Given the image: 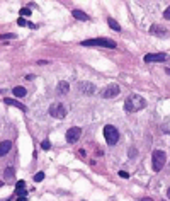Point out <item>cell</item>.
<instances>
[{"instance_id":"1","label":"cell","mask_w":170,"mask_h":201,"mask_svg":"<svg viewBox=\"0 0 170 201\" xmlns=\"http://www.w3.org/2000/svg\"><path fill=\"white\" fill-rule=\"evenodd\" d=\"M145 107H146V100L138 94L129 95L126 99V102H124V111L128 112H138L141 109H145Z\"/></svg>"},{"instance_id":"26","label":"cell","mask_w":170,"mask_h":201,"mask_svg":"<svg viewBox=\"0 0 170 201\" xmlns=\"http://www.w3.org/2000/svg\"><path fill=\"white\" fill-rule=\"evenodd\" d=\"M17 24H19V26H26L27 22L24 21V19H22V17H19V19H17Z\"/></svg>"},{"instance_id":"17","label":"cell","mask_w":170,"mask_h":201,"mask_svg":"<svg viewBox=\"0 0 170 201\" xmlns=\"http://www.w3.org/2000/svg\"><path fill=\"white\" fill-rule=\"evenodd\" d=\"M14 172H16V170H14V167H12V165H9V167L4 170V177H5V179H12V177H14Z\"/></svg>"},{"instance_id":"29","label":"cell","mask_w":170,"mask_h":201,"mask_svg":"<svg viewBox=\"0 0 170 201\" xmlns=\"http://www.w3.org/2000/svg\"><path fill=\"white\" fill-rule=\"evenodd\" d=\"M167 198H169V200H170V188H169V189H167Z\"/></svg>"},{"instance_id":"23","label":"cell","mask_w":170,"mask_h":201,"mask_svg":"<svg viewBox=\"0 0 170 201\" xmlns=\"http://www.w3.org/2000/svg\"><path fill=\"white\" fill-rule=\"evenodd\" d=\"M14 38H16V34H2L0 39H14Z\"/></svg>"},{"instance_id":"12","label":"cell","mask_w":170,"mask_h":201,"mask_svg":"<svg viewBox=\"0 0 170 201\" xmlns=\"http://www.w3.org/2000/svg\"><path fill=\"white\" fill-rule=\"evenodd\" d=\"M12 148V142L5 140V142H0V157H4L5 154H9V150Z\"/></svg>"},{"instance_id":"20","label":"cell","mask_w":170,"mask_h":201,"mask_svg":"<svg viewBox=\"0 0 170 201\" xmlns=\"http://www.w3.org/2000/svg\"><path fill=\"white\" fill-rule=\"evenodd\" d=\"M42 179H44V172H37V174L34 176V181H36V182H41Z\"/></svg>"},{"instance_id":"31","label":"cell","mask_w":170,"mask_h":201,"mask_svg":"<svg viewBox=\"0 0 170 201\" xmlns=\"http://www.w3.org/2000/svg\"><path fill=\"white\" fill-rule=\"evenodd\" d=\"M165 72H167V74H169V75H170V68H167V70H165Z\"/></svg>"},{"instance_id":"19","label":"cell","mask_w":170,"mask_h":201,"mask_svg":"<svg viewBox=\"0 0 170 201\" xmlns=\"http://www.w3.org/2000/svg\"><path fill=\"white\" fill-rule=\"evenodd\" d=\"M41 148H42V150H49V148H51V142H49V140H42V142H41Z\"/></svg>"},{"instance_id":"11","label":"cell","mask_w":170,"mask_h":201,"mask_svg":"<svg viewBox=\"0 0 170 201\" xmlns=\"http://www.w3.org/2000/svg\"><path fill=\"white\" fill-rule=\"evenodd\" d=\"M5 104H9V106H14V107H17V109H21V111H24L26 112L27 111V107L22 104V102H19V100H16V99H10V97H5Z\"/></svg>"},{"instance_id":"28","label":"cell","mask_w":170,"mask_h":201,"mask_svg":"<svg viewBox=\"0 0 170 201\" xmlns=\"http://www.w3.org/2000/svg\"><path fill=\"white\" fill-rule=\"evenodd\" d=\"M139 201H153L151 198H143V200H139Z\"/></svg>"},{"instance_id":"5","label":"cell","mask_w":170,"mask_h":201,"mask_svg":"<svg viewBox=\"0 0 170 201\" xmlns=\"http://www.w3.org/2000/svg\"><path fill=\"white\" fill-rule=\"evenodd\" d=\"M49 114H51V116L53 118H56V119H63L65 116H66V107L63 106V104H61V102H53V104H51V106H49Z\"/></svg>"},{"instance_id":"32","label":"cell","mask_w":170,"mask_h":201,"mask_svg":"<svg viewBox=\"0 0 170 201\" xmlns=\"http://www.w3.org/2000/svg\"><path fill=\"white\" fill-rule=\"evenodd\" d=\"M2 186H4V181H0V188H2Z\"/></svg>"},{"instance_id":"24","label":"cell","mask_w":170,"mask_h":201,"mask_svg":"<svg viewBox=\"0 0 170 201\" xmlns=\"http://www.w3.org/2000/svg\"><path fill=\"white\" fill-rule=\"evenodd\" d=\"M129 157H131V159H133V157H136V148H134V147L129 148Z\"/></svg>"},{"instance_id":"22","label":"cell","mask_w":170,"mask_h":201,"mask_svg":"<svg viewBox=\"0 0 170 201\" xmlns=\"http://www.w3.org/2000/svg\"><path fill=\"white\" fill-rule=\"evenodd\" d=\"M163 17L167 19V21H170V5L165 9V12H163Z\"/></svg>"},{"instance_id":"16","label":"cell","mask_w":170,"mask_h":201,"mask_svg":"<svg viewBox=\"0 0 170 201\" xmlns=\"http://www.w3.org/2000/svg\"><path fill=\"white\" fill-rule=\"evenodd\" d=\"M12 92H14V95H16V97H24V95L27 94V90L24 89V87H14V89H12Z\"/></svg>"},{"instance_id":"13","label":"cell","mask_w":170,"mask_h":201,"mask_svg":"<svg viewBox=\"0 0 170 201\" xmlns=\"http://www.w3.org/2000/svg\"><path fill=\"white\" fill-rule=\"evenodd\" d=\"M72 16L75 17V19H78V21H89L90 17L87 16L84 10H78V9H75V10H72Z\"/></svg>"},{"instance_id":"9","label":"cell","mask_w":170,"mask_h":201,"mask_svg":"<svg viewBox=\"0 0 170 201\" xmlns=\"http://www.w3.org/2000/svg\"><path fill=\"white\" fill-rule=\"evenodd\" d=\"M80 90L84 92V94H89V95H92V94H95L97 92V87L94 84H90V82H80Z\"/></svg>"},{"instance_id":"8","label":"cell","mask_w":170,"mask_h":201,"mask_svg":"<svg viewBox=\"0 0 170 201\" xmlns=\"http://www.w3.org/2000/svg\"><path fill=\"white\" fill-rule=\"evenodd\" d=\"M169 60V55L167 53H148L145 55V62L146 63H151V62H167Z\"/></svg>"},{"instance_id":"27","label":"cell","mask_w":170,"mask_h":201,"mask_svg":"<svg viewBox=\"0 0 170 201\" xmlns=\"http://www.w3.org/2000/svg\"><path fill=\"white\" fill-rule=\"evenodd\" d=\"M22 188H24V181H19L17 182V189H22Z\"/></svg>"},{"instance_id":"18","label":"cell","mask_w":170,"mask_h":201,"mask_svg":"<svg viewBox=\"0 0 170 201\" xmlns=\"http://www.w3.org/2000/svg\"><path fill=\"white\" fill-rule=\"evenodd\" d=\"M19 14L22 16V19H24V17H29V16H31V9H27V7H22Z\"/></svg>"},{"instance_id":"3","label":"cell","mask_w":170,"mask_h":201,"mask_svg":"<svg viewBox=\"0 0 170 201\" xmlns=\"http://www.w3.org/2000/svg\"><path fill=\"white\" fill-rule=\"evenodd\" d=\"M82 46H102V48H116V41L107 38H95V39H85L82 41Z\"/></svg>"},{"instance_id":"10","label":"cell","mask_w":170,"mask_h":201,"mask_svg":"<svg viewBox=\"0 0 170 201\" xmlns=\"http://www.w3.org/2000/svg\"><path fill=\"white\" fill-rule=\"evenodd\" d=\"M150 32H151L153 36H158V38L167 36V29H165L163 26H160V24H153V26L150 27Z\"/></svg>"},{"instance_id":"25","label":"cell","mask_w":170,"mask_h":201,"mask_svg":"<svg viewBox=\"0 0 170 201\" xmlns=\"http://www.w3.org/2000/svg\"><path fill=\"white\" fill-rule=\"evenodd\" d=\"M119 177H124V179H128V177H129V174H128L126 170H119Z\"/></svg>"},{"instance_id":"4","label":"cell","mask_w":170,"mask_h":201,"mask_svg":"<svg viewBox=\"0 0 170 201\" xmlns=\"http://www.w3.org/2000/svg\"><path fill=\"white\" fill-rule=\"evenodd\" d=\"M104 138H106L107 145H116L119 142V131H117L116 126H112V124H106L104 126Z\"/></svg>"},{"instance_id":"15","label":"cell","mask_w":170,"mask_h":201,"mask_svg":"<svg viewBox=\"0 0 170 201\" xmlns=\"http://www.w3.org/2000/svg\"><path fill=\"white\" fill-rule=\"evenodd\" d=\"M107 24H109V27H111V29H114V31H121V26H119V22L117 21H114V19H112V17H109V19H107Z\"/></svg>"},{"instance_id":"33","label":"cell","mask_w":170,"mask_h":201,"mask_svg":"<svg viewBox=\"0 0 170 201\" xmlns=\"http://www.w3.org/2000/svg\"><path fill=\"white\" fill-rule=\"evenodd\" d=\"M0 201H10V200H9V198H7V200H0Z\"/></svg>"},{"instance_id":"14","label":"cell","mask_w":170,"mask_h":201,"mask_svg":"<svg viewBox=\"0 0 170 201\" xmlns=\"http://www.w3.org/2000/svg\"><path fill=\"white\" fill-rule=\"evenodd\" d=\"M68 90H70V85H68V82H60V84H58V87H56V92H58V94H61V95L68 94Z\"/></svg>"},{"instance_id":"30","label":"cell","mask_w":170,"mask_h":201,"mask_svg":"<svg viewBox=\"0 0 170 201\" xmlns=\"http://www.w3.org/2000/svg\"><path fill=\"white\" fill-rule=\"evenodd\" d=\"M17 201H26V198H17Z\"/></svg>"},{"instance_id":"7","label":"cell","mask_w":170,"mask_h":201,"mask_svg":"<svg viewBox=\"0 0 170 201\" xmlns=\"http://www.w3.org/2000/svg\"><path fill=\"white\" fill-rule=\"evenodd\" d=\"M80 136H82V130L78 126L70 128L68 131H66V142L68 143H77L80 140Z\"/></svg>"},{"instance_id":"21","label":"cell","mask_w":170,"mask_h":201,"mask_svg":"<svg viewBox=\"0 0 170 201\" xmlns=\"http://www.w3.org/2000/svg\"><path fill=\"white\" fill-rule=\"evenodd\" d=\"M16 194L17 196H21V198H26V194H27V191L22 188V189H16Z\"/></svg>"},{"instance_id":"2","label":"cell","mask_w":170,"mask_h":201,"mask_svg":"<svg viewBox=\"0 0 170 201\" xmlns=\"http://www.w3.org/2000/svg\"><path fill=\"white\" fill-rule=\"evenodd\" d=\"M165 162H167V154H165L163 150H155L153 154H151V167H153L155 172H160V170L163 169Z\"/></svg>"},{"instance_id":"6","label":"cell","mask_w":170,"mask_h":201,"mask_svg":"<svg viewBox=\"0 0 170 201\" xmlns=\"http://www.w3.org/2000/svg\"><path fill=\"white\" fill-rule=\"evenodd\" d=\"M119 90L121 89H119V85L117 84H109L106 89L101 92V95L104 97V99H112V97H116V95L119 94Z\"/></svg>"}]
</instances>
